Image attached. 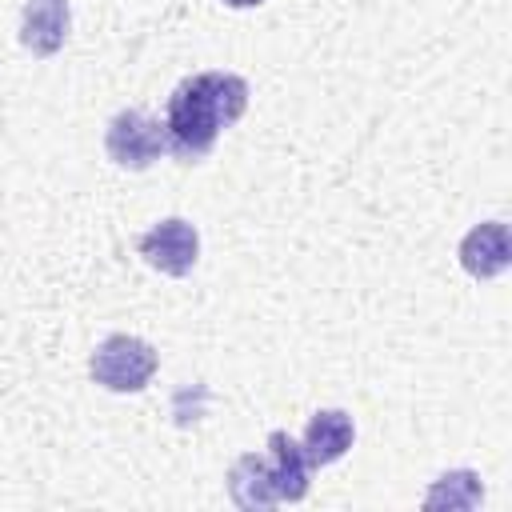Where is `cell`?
Masks as SVG:
<instances>
[{
  "mask_svg": "<svg viewBox=\"0 0 512 512\" xmlns=\"http://www.w3.org/2000/svg\"><path fill=\"white\" fill-rule=\"evenodd\" d=\"M248 108V80L236 72H196L184 76L164 108V144L180 164H200L216 136L236 124Z\"/></svg>",
  "mask_w": 512,
  "mask_h": 512,
  "instance_id": "obj_1",
  "label": "cell"
},
{
  "mask_svg": "<svg viewBox=\"0 0 512 512\" xmlns=\"http://www.w3.org/2000/svg\"><path fill=\"white\" fill-rule=\"evenodd\" d=\"M160 368V356L148 340L140 336H128V332H116V336H104L88 360V372L100 388L108 392H144L148 380L156 376Z\"/></svg>",
  "mask_w": 512,
  "mask_h": 512,
  "instance_id": "obj_2",
  "label": "cell"
},
{
  "mask_svg": "<svg viewBox=\"0 0 512 512\" xmlns=\"http://www.w3.org/2000/svg\"><path fill=\"white\" fill-rule=\"evenodd\" d=\"M104 152L116 168H128V172H144L152 168L168 144H164V124L152 120L148 112L140 108H124L108 120V132H104Z\"/></svg>",
  "mask_w": 512,
  "mask_h": 512,
  "instance_id": "obj_3",
  "label": "cell"
},
{
  "mask_svg": "<svg viewBox=\"0 0 512 512\" xmlns=\"http://www.w3.org/2000/svg\"><path fill=\"white\" fill-rule=\"evenodd\" d=\"M136 252L144 256L148 268H156L164 276H188L200 260V236L184 216H168L136 240Z\"/></svg>",
  "mask_w": 512,
  "mask_h": 512,
  "instance_id": "obj_4",
  "label": "cell"
},
{
  "mask_svg": "<svg viewBox=\"0 0 512 512\" xmlns=\"http://www.w3.org/2000/svg\"><path fill=\"white\" fill-rule=\"evenodd\" d=\"M456 256H460V268H464L468 276H476V280L500 276V272L512 264V236H508V224H504V220H484V224L468 228L464 240H460V248H456Z\"/></svg>",
  "mask_w": 512,
  "mask_h": 512,
  "instance_id": "obj_5",
  "label": "cell"
},
{
  "mask_svg": "<svg viewBox=\"0 0 512 512\" xmlns=\"http://www.w3.org/2000/svg\"><path fill=\"white\" fill-rule=\"evenodd\" d=\"M268 472H272V488L280 504L304 500L308 484H312V460L304 452L300 440H292L284 428L268 432Z\"/></svg>",
  "mask_w": 512,
  "mask_h": 512,
  "instance_id": "obj_6",
  "label": "cell"
},
{
  "mask_svg": "<svg viewBox=\"0 0 512 512\" xmlns=\"http://www.w3.org/2000/svg\"><path fill=\"white\" fill-rule=\"evenodd\" d=\"M72 32L68 0H28L20 12V44L32 56H56Z\"/></svg>",
  "mask_w": 512,
  "mask_h": 512,
  "instance_id": "obj_7",
  "label": "cell"
},
{
  "mask_svg": "<svg viewBox=\"0 0 512 512\" xmlns=\"http://www.w3.org/2000/svg\"><path fill=\"white\" fill-rule=\"evenodd\" d=\"M352 440H356L352 416L344 408H320V412H312L300 444H304L312 468H320V464H336L352 448Z\"/></svg>",
  "mask_w": 512,
  "mask_h": 512,
  "instance_id": "obj_8",
  "label": "cell"
},
{
  "mask_svg": "<svg viewBox=\"0 0 512 512\" xmlns=\"http://www.w3.org/2000/svg\"><path fill=\"white\" fill-rule=\"evenodd\" d=\"M228 496H232L240 508H272V504H280V500H276V488H272L268 456L244 452V456L228 468Z\"/></svg>",
  "mask_w": 512,
  "mask_h": 512,
  "instance_id": "obj_9",
  "label": "cell"
},
{
  "mask_svg": "<svg viewBox=\"0 0 512 512\" xmlns=\"http://www.w3.org/2000/svg\"><path fill=\"white\" fill-rule=\"evenodd\" d=\"M484 500V484L472 468H456L432 480V488L424 492V508H476Z\"/></svg>",
  "mask_w": 512,
  "mask_h": 512,
  "instance_id": "obj_10",
  "label": "cell"
},
{
  "mask_svg": "<svg viewBox=\"0 0 512 512\" xmlns=\"http://www.w3.org/2000/svg\"><path fill=\"white\" fill-rule=\"evenodd\" d=\"M224 8H256V4H264V0H220Z\"/></svg>",
  "mask_w": 512,
  "mask_h": 512,
  "instance_id": "obj_11",
  "label": "cell"
}]
</instances>
